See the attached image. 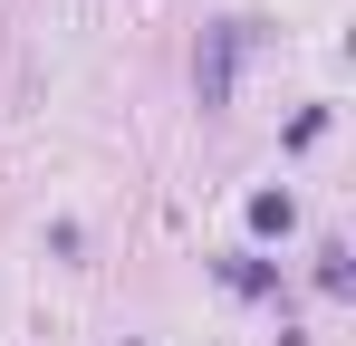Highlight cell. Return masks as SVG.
<instances>
[{
	"mask_svg": "<svg viewBox=\"0 0 356 346\" xmlns=\"http://www.w3.org/2000/svg\"><path fill=\"white\" fill-rule=\"evenodd\" d=\"M289 222H298L289 192H250V231H260V240H289Z\"/></svg>",
	"mask_w": 356,
	"mask_h": 346,
	"instance_id": "obj_2",
	"label": "cell"
},
{
	"mask_svg": "<svg viewBox=\"0 0 356 346\" xmlns=\"http://www.w3.org/2000/svg\"><path fill=\"white\" fill-rule=\"evenodd\" d=\"M232 288H241V298H270V288H280V270H270V260H250V250H241V260H232Z\"/></svg>",
	"mask_w": 356,
	"mask_h": 346,
	"instance_id": "obj_3",
	"label": "cell"
},
{
	"mask_svg": "<svg viewBox=\"0 0 356 346\" xmlns=\"http://www.w3.org/2000/svg\"><path fill=\"white\" fill-rule=\"evenodd\" d=\"M241 39H250V19H222L212 29V49H202V106H232V67H241Z\"/></svg>",
	"mask_w": 356,
	"mask_h": 346,
	"instance_id": "obj_1",
	"label": "cell"
},
{
	"mask_svg": "<svg viewBox=\"0 0 356 346\" xmlns=\"http://www.w3.org/2000/svg\"><path fill=\"white\" fill-rule=\"evenodd\" d=\"M318 288H327V298H347V288H356V270H347V250H318Z\"/></svg>",
	"mask_w": 356,
	"mask_h": 346,
	"instance_id": "obj_4",
	"label": "cell"
}]
</instances>
